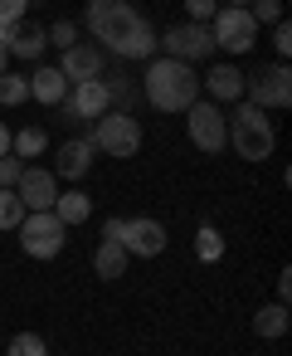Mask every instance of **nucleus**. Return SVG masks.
Returning a JSON list of instances; mask_svg holds the SVG:
<instances>
[{"label":"nucleus","instance_id":"27","mask_svg":"<svg viewBox=\"0 0 292 356\" xmlns=\"http://www.w3.org/2000/svg\"><path fill=\"white\" fill-rule=\"evenodd\" d=\"M44 35H49V44H54L59 54H69V49L78 44V25H74V20H54V25H44Z\"/></svg>","mask_w":292,"mask_h":356},{"label":"nucleus","instance_id":"19","mask_svg":"<svg viewBox=\"0 0 292 356\" xmlns=\"http://www.w3.org/2000/svg\"><path fill=\"white\" fill-rule=\"evenodd\" d=\"M127 249L122 244H112V239H98V249H93V273L103 278V283H112V278H122L127 273Z\"/></svg>","mask_w":292,"mask_h":356},{"label":"nucleus","instance_id":"18","mask_svg":"<svg viewBox=\"0 0 292 356\" xmlns=\"http://www.w3.org/2000/svg\"><path fill=\"white\" fill-rule=\"evenodd\" d=\"M30 98H35V103H44V108H64V98H69L64 74H59L54 64H40V69L30 74Z\"/></svg>","mask_w":292,"mask_h":356},{"label":"nucleus","instance_id":"6","mask_svg":"<svg viewBox=\"0 0 292 356\" xmlns=\"http://www.w3.org/2000/svg\"><path fill=\"white\" fill-rule=\"evenodd\" d=\"M88 142H93V152H108V156H137L141 152V127H137L132 113H108V118L93 122Z\"/></svg>","mask_w":292,"mask_h":356},{"label":"nucleus","instance_id":"28","mask_svg":"<svg viewBox=\"0 0 292 356\" xmlns=\"http://www.w3.org/2000/svg\"><path fill=\"white\" fill-rule=\"evenodd\" d=\"M20 176H25V161H20V156H6V161H0V191H15Z\"/></svg>","mask_w":292,"mask_h":356},{"label":"nucleus","instance_id":"35","mask_svg":"<svg viewBox=\"0 0 292 356\" xmlns=\"http://www.w3.org/2000/svg\"><path fill=\"white\" fill-rule=\"evenodd\" d=\"M6 156H10V127L0 122V161H6Z\"/></svg>","mask_w":292,"mask_h":356},{"label":"nucleus","instance_id":"16","mask_svg":"<svg viewBox=\"0 0 292 356\" xmlns=\"http://www.w3.org/2000/svg\"><path fill=\"white\" fill-rule=\"evenodd\" d=\"M156 49H161V35H156L146 20H137V25H132V35H127L112 54H117V59H127V64H151V59H156Z\"/></svg>","mask_w":292,"mask_h":356},{"label":"nucleus","instance_id":"10","mask_svg":"<svg viewBox=\"0 0 292 356\" xmlns=\"http://www.w3.org/2000/svg\"><path fill=\"white\" fill-rule=\"evenodd\" d=\"M117 244L127 249V259H156V254H166L171 234H166L161 220H146V215L127 220V215H122V234H117Z\"/></svg>","mask_w":292,"mask_h":356},{"label":"nucleus","instance_id":"5","mask_svg":"<svg viewBox=\"0 0 292 356\" xmlns=\"http://www.w3.org/2000/svg\"><path fill=\"white\" fill-rule=\"evenodd\" d=\"M209 40L224 54H248L258 44V25L248 15V6H219L214 20H209Z\"/></svg>","mask_w":292,"mask_h":356},{"label":"nucleus","instance_id":"11","mask_svg":"<svg viewBox=\"0 0 292 356\" xmlns=\"http://www.w3.org/2000/svg\"><path fill=\"white\" fill-rule=\"evenodd\" d=\"M64 122H98V118H108L112 113V93H108V79H93V83H78V88H69V98H64Z\"/></svg>","mask_w":292,"mask_h":356},{"label":"nucleus","instance_id":"32","mask_svg":"<svg viewBox=\"0 0 292 356\" xmlns=\"http://www.w3.org/2000/svg\"><path fill=\"white\" fill-rule=\"evenodd\" d=\"M248 15H253V25H263V20H282V6H277V0H258V6H248Z\"/></svg>","mask_w":292,"mask_h":356},{"label":"nucleus","instance_id":"8","mask_svg":"<svg viewBox=\"0 0 292 356\" xmlns=\"http://www.w3.org/2000/svg\"><path fill=\"white\" fill-rule=\"evenodd\" d=\"M161 49H166V59L190 69V64H205L214 54V40H209V25H171L161 35Z\"/></svg>","mask_w":292,"mask_h":356},{"label":"nucleus","instance_id":"33","mask_svg":"<svg viewBox=\"0 0 292 356\" xmlns=\"http://www.w3.org/2000/svg\"><path fill=\"white\" fill-rule=\"evenodd\" d=\"M287 298H292V273H282V278H277V302L287 307Z\"/></svg>","mask_w":292,"mask_h":356},{"label":"nucleus","instance_id":"34","mask_svg":"<svg viewBox=\"0 0 292 356\" xmlns=\"http://www.w3.org/2000/svg\"><path fill=\"white\" fill-rule=\"evenodd\" d=\"M10 74V54H6V30H0V79Z\"/></svg>","mask_w":292,"mask_h":356},{"label":"nucleus","instance_id":"24","mask_svg":"<svg viewBox=\"0 0 292 356\" xmlns=\"http://www.w3.org/2000/svg\"><path fill=\"white\" fill-rule=\"evenodd\" d=\"M0 103H6V108H25L30 103V79L25 74H6V79H0Z\"/></svg>","mask_w":292,"mask_h":356},{"label":"nucleus","instance_id":"22","mask_svg":"<svg viewBox=\"0 0 292 356\" xmlns=\"http://www.w3.org/2000/svg\"><path fill=\"white\" fill-rule=\"evenodd\" d=\"M44 147H49V132H44V127H25V132H10V156H20L25 166H30V161H35V156H40Z\"/></svg>","mask_w":292,"mask_h":356},{"label":"nucleus","instance_id":"12","mask_svg":"<svg viewBox=\"0 0 292 356\" xmlns=\"http://www.w3.org/2000/svg\"><path fill=\"white\" fill-rule=\"evenodd\" d=\"M15 195H20L25 215H44V210H54V200H59V181H54V171H44V166H25Z\"/></svg>","mask_w":292,"mask_h":356},{"label":"nucleus","instance_id":"20","mask_svg":"<svg viewBox=\"0 0 292 356\" xmlns=\"http://www.w3.org/2000/svg\"><path fill=\"white\" fill-rule=\"evenodd\" d=\"M49 215L69 229V225H83V220L93 215V200H88L83 191H59V200H54V210H49Z\"/></svg>","mask_w":292,"mask_h":356},{"label":"nucleus","instance_id":"1","mask_svg":"<svg viewBox=\"0 0 292 356\" xmlns=\"http://www.w3.org/2000/svg\"><path fill=\"white\" fill-rule=\"evenodd\" d=\"M141 93H146V103L156 113H190V103H200V79H195V69H185V64L161 54V59L146 64Z\"/></svg>","mask_w":292,"mask_h":356},{"label":"nucleus","instance_id":"13","mask_svg":"<svg viewBox=\"0 0 292 356\" xmlns=\"http://www.w3.org/2000/svg\"><path fill=\"white\" fill-rule=\"evenodd\" d=\"M59 74H64V83L69 88H78V83H93V79H103V69H108V54L98 49V44H74L59 64H54Z\"/></svg>","mask_w":292,"mask_h":356},{"label":"nucleus","instance_id":"31","mask_svg":"<svg viewBox=\"0 0 292 356\" xmlns=\"http://www.w3.org/2000/svg\"><path fill=\"white\" fill-rule=\"evenodd\" d=\"M214 10H219V6H209V0H190V6H185V20H190V25H209Z\"/></svg>","mask_w":292,"mask_h":356},{"label":"nucleus","instance_id":"3","mask_svg":"<svg viewBox=\"0 0 292 356\" xmlns=\"http://www.w3.org/2000/svg\"><path fill=\"white\" fill-rule=\"evenodd\" d=\"M141 15L127 6V0H93V6L83 10V25L93 30V40H98V49L108 44V54L132 35V25H137Z\"/></svg>","mask_w":292,"mask_h":356},{"label":"nucleus","instance_id":"25","mask_svg":"<svg viewBox=\"0 0 292 356\" xmlns=\"http://www.w3.org/2000/svg\"><path fill=\"white\" fill-rule=\"evenodd\" d=\"M6 356H49V341L40 332H20V337H10Z\"/></svg>","mask_w":292,"mask_h":356},{"label":"nucleus","instance_id":"26","mask_svg":"<svg viewBox=\"0 0 292 356\" xmlns=\"http://www.w3.org/2000/svg\"><path fill=\"white\" fill-rule=\"evenodd\" d=\"M20 220H25L20 195H15V191H0V234H6V229H20Z\"/></svg>","mask_w":292,"mask_h":356},{"label":"nucleus","instance_id":"14","mask_svg":"<svg viewBox=\"0 0 292 356\" xmlns=\"http://www.w3.org/2000/svg\"><path fill=\"white\" fill-rule=\"evenodd\" d=\"M93 142L88 137H69V142H59V152H54V181H83L88 176V166H93Z\"/></svg>","mask_w":292,"mask_h":356},{"label":"nucleus","instance_id":"2","mask_svg":"<svg viewBox=\"0 0 292 356\" xmlns=\"http://www.w3.org/2000/svg\"><path fill=\"white\" fill-rule=\"evenodd\" d=\"M229 122V147L243 156V161H268L273 147H277V127L268 113L248 108V103H234V113L224 118Z\"/></svg>","mask_w":292,"mask_h":356},{"label":"nucleus","instance_id":"4","mask_svg":"<svg viewBox=\"0 0 292 356\" xmlns=\"http://www.w3.org/2000/svg\"><path fill=\"white\" fill-rule=\"evenodd\" d=\"M243 103L268 113V108H292V69L287 64H268L243 74Z\"/></svg>","mask_w":292,"mask_h":356},{"label":"nucleus","instance_id":"29","mask_svg":"<svg viewBox=\"0 0 292 356\" xmlns=\"http://www.w3.org/2000/svg\"><path fill=\"white\" fill-rule=\"evenodd\" d=\"M30 10H25V0H0V30H10V25H20Z\"/></svg>","mask_w":292,"mask_h":356},{"label":"nucleus","instance_id":"23","mask_svg":"<svg viewBox=\"0 0 292 356\" xmlns=\"http://www.w3.org/2000/svg\"><path fill=\"white\" fill-rule=\"evenodd\" d=\"M195 259H200V264H219V259H224V234H219L214 225H200V229H195Z\"/></svg>","mask_w":292,"mask_h":356},{"label":"nucleus","instance_id":"7","mask_svg":"<svg viewBox=\"0 0 292 356\" xmlns=\"http://www.w3.org/2000/svg\"><path fill=\"white\" fill-rule=\"evenodd\" d=\"M20 249H25V259H40V264H49V259H59L64 254V239H69V229L44 210V215H25L20 220Z\"/></svg>","mask_w":292,"mask_h":356},{"label":"nucleus","instance_id":"9","mask_svg":"<svg viewBox=\"0 0 292 356\" xmlns=\"http://www.w3.org/2000/svg\"><path fill=\"white\" fill-rule=\"evenodd\" d=\"M185 127H190V142L205 156H214V152L229 147V122H224V108H214V103H190Z\"/></svg>","mask_w":292,"mask_h":356},{"label":"nucleus","instance_id":"17","mask_svg":"<svg viewBox=\"0 0 292 356\" xmlns=\"http://www.w3.org/2000/svg\"><path fill=\"white\" fill-rule=\"evenodd\" d=\"M205 88H209L214 108H219V103H243V74H239L234 64H209Z\"/></svg>","mask_w":292,"mask_h":356},{"label":"nucleus","instance_id":"21","mask_svg":"<svg viewBox=\"0 0 292 356\" xmlns=\"http://www.w3.org/2000/svg\"><path fill=\"white\" fill-rule=\"evenodd\" d=\"M287 307L282 302H268V307H258L253 312V337H263V341H277V337H287Z\"/></svg>","mask_w":292,"mask_h":356},{"label":"nucleus","instance_id":"30","mask_svg":"<svg viewBox=\"0 0 292 356\" xmlns=\"http://www.w3.org/2000/svg\"><path fill=\"white\" fill-rule=\"evenodd\" d=\"M273 49H277V64H287V54H292V25H287V20H277V30H273Z\"/></svg>","mask_w":292,"mask_h":356},{"label":"nucleus","instance_id":"15","mask_svg":"<svg viewBox=\"0 0 292 356\" xmlns=\"http://www.w3.org/2000/svg\"><path fill=\"white\" fill-rule=\"evenodd\" d=\"M44 49H49L44 25L20 20V25H10V30H6V54H10V59H20V64H40V54H44Z\"/></svg>","mask_w":292,"mask_h":356}]
</instances>
